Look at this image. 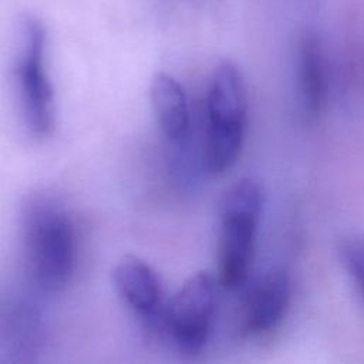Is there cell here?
<instances>
[{"label":"cell","mask_w":364,"mask_h":364,"mask_svg":"<svg viewBox=\"0 0 364 364\" xmlns=\"http://www.w3.org/2000/svg\"><path fill=\"white\" fill-rule=\"evenodd\" d=\"M21 239L34 284L47 293L60 291L75 263L74 230L64 208L50 195H28L21 206Z\"/></svg>","instance_id":"obj_1"},{"label":"cell","mask_w":364,"mask_h":364,"mask_svg":"<svg viewBox=\"0 0 364 364\" xmlns=\"http://www.w3.org/2000/svg\"><path fill=\"white\" fill-rule=\"evenodd\" d=\"M247 128V94L240 70L222 61L212 73L206 94L203 161L213 175L229 171L240 158Z\"/></svg>","instance_id":"obj_2"},{"label":"cell","mask_w":364,"mask_h":364,"mask_svg":"<svg viewBox=\"0 0 364 364\" xmlns=\"http://www.w3.org/2000/svg\"><path fill=\"white\" fill-rule=\"evenodd\" d=\"M264 196L252 178H242L225 193L218 240V282L226 290L242 287L255 257Z\"/></svg>","instance_id":"obj_3"},{"label":"cell","mask_w":364,"mask_h":364,"mask_svg":"<svg viewBox=\"0 0 364 364\" xmlns=\"http://www.w3.org/2000/svg\"><path fill=\"white\" fill-rule=\"evenodd\" d=\"M218 279L208 272L193 274L149 324L161 330L183 354H198L209 340L218 304Z\"/></svg>","instance_id":"obj_4"},{"label":"cell","mask_w":364,"mask_h":364,"mask_svg":"<svg viewBox=\"0 0 364 364\" xmlns=\"http://www.w3.org/2000/svg\"><path fill=\"white\" fill-rule=\"evenodd\" d=\"M47 33L41 21L24 18L14 77L26 127L36 136H47L55 124L54 94L46 67Z\"/></svg>","instance_id":"obj_5"},{"label":"cell","mask_w":364,"mask_h":364,"mask_svg":"<svg viewBox=\"0 0 364 364\" xmlns=\"http://www.w3.org/2000/svg\"><path fill=\"white\" fill-rule=\"evenodd\" d=\"M291 301V279L282 267L264 272L247 290L240 311V331L260 337L276 330Z\"/></svg>","instance_id":"obj_6"},{"label":"cell","mask_w":364,"mask_h":364,"mask_svg":"<svg viewBox=\"0 0 364 364\" xmlns=\"http://www.w3.org/2000/svg\"><path fill=\"white\" fill-rule=\"evenodd\" d=\"M296 90L301 114L307 121H316L327 101L328 67L323 44L313 34H307L299 44Z\"/></svg>","instance_id":"obj_7"},{"label":"cell","mask_w":364,"mask_h":364,"mask_svg":"<svg viewBox=\"0 0 364 364\" xmlns=\"http://www.w3.org/2000/svg\"><path fill=\"white\" fill-rule=\"evenodd\" d=\"M112 282L122 300L148 323L158 316L164 306L161 282L145 260L122 257L112 270Z\"/></svg>","instance_id":"obj_8"},{"label":"cell","mask_w":364,"mask_h":364,"mask_svg":"<svg viewBox=\"0 0 364 364\" xmlns=\"http://www.w3.org/2000/svg\"><path fill=\"white\" fill-rule=\"evenodd\" d=\"M149 95L158 127L164 136L169 141L183 139L189 129L191 117L182 85L168 73H158L151 81Z\"/></svg>","instance_id":"obj_9"},{"label":"cell","mask_w":364,"mask_h":364,"mask_svg":"<svg viewBox=\"0 0 364 364\" xmlns=\"http://www.w3.org/2000/svg\"><path fill=\"white\" fill-rule=\"evenodd\" d=\"M343 264L364 301V237H351L341 245Z\"/></svg>","instance_id":"obj_10"}]
</instances>
